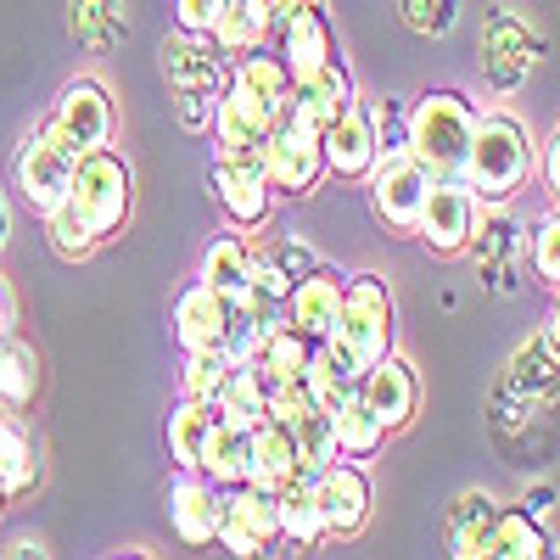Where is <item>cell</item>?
<instances>
[{
	"label": "cell",
	"instance_id": "obj_1",
	"mask_svg": "<svg viewBox=\"0 0 560 560\" xmlns=\"http://www.w3.org/2000/svg\"><path fill=\"white\" fill-rule=\"evenodd\" d=\"M533 174V135L522 118H510V113H488L477 118L471 129V152H465V168L459 179L477 191V202H510L527 185Z\"/></svg>",
	"mask_w": 560,
	"mask_h": 560
},
{
	"label": "cell",
	"instance_id": "obj_2",
	"mask_svg": "<svg viewBox=\"0 0 560 560\" xmlns=\"http://www.w3.org/2000/svg\"><path fill=\"white\" fill-rule=\"evenodd\" d=\"M68 208L84 219V230L96 242H113L129 224L135 208V168L113 147H90L73 158V185H68Z\"/></svg>",
	"mask_w": 560,
	"mask_h": 560
},
{
	"label": "cell",
	"instance_id": "obj_3",
	"mask_svg": "<svg viewBox=\"0 0 560 560\" xmlns=\"http://www.w3.org/2000/svg\"><path fill=\"white\" fill-rule=\"evenodd\" d=\"M471 129L477 113L459 90H427L420 102H409V152L438 179H459L465 152H471Z\"/></svg>",
	"mask_w": 560,
	"mask_h": 560
},
{
	"label": "cell",
	"instance_id": "obj_4",
	"mask_svg": "<svg viewBox=\"0 0 560 560\" xmlns=\"http://www.w3.org/2000/svg\"><path fill=\"white\" fill-rule=\"evenodd\" d=\"M258 163L275 185V197H308L319 174H325V152H319V129L298 118V107H280L264 147H258Z\"/></svg>",
	"mask_w": 560,
	"mask_h": 560
},
{
	"label": "cell",
	"instance_id": "obj_5",
	"mask_svg": "<svg viewBox=\"0 0 560 560\" xmlns=\"http://www.w3.org/2000/svg\"><path fill=\"white\" fill-rule=\"evenodd\" d=\"M331 342H342L359 359V370L376 364L382 353H393V287H387L382 275H353L348 280L342 319H337Z\"/></svg>",
	"mask_w": 560,
	"mask_h": 560
},
{
	"label": "cell",
	"instance_id": "obj_6",
	"mask_svg": "<svg viewBox=\"0 0 560 560\" xmlns=\"http://www.w3.org/2000/svg\"><path fill=\"white\" fill-rule=\"evenodd\" d=\"M73 147L51 129V118L45 124H34L28 129V140L18 147V191H23V202L45 219L51 208H62L68 202V185H73Z\"/></svg>",
	"mask_w": 560,
	"mask_h": 560
},
{
	"label": "cell",
	"instance_id": "obj_7",
	"mask_svg": "<svg viewBox=\"0 0 560 560\" xmlns=\"http://www.w3.org/2000/svg\"><path fill=\"white\" fill-rule=\"evenodd\" d=\"M477 51H482V73L493 90H522L533 62L544 57V39L527 28V18H516L510 7H493L482 18V39H477Z\"/></svg>",
	"mask_w": 560,
	"mask_h": 560
},
{
	"label": "cell",
	"instance_id": "obj_8",
	"mask_svg": "<svg viewBox=\"0 0 560 560\" xmlns=\"http://www.w3.org/2000/svg\"><path fill=\"white\" fill-rule=\"evenodd\" d=\"M477 213H482V202L465 179H432L427 202H420V219H415V236L438 258H459L465 247H471Z\"/></svg>",
	"mask_w": 560,
	"mask_h": 560
},
{
	"label": "cell",
	"instance_id": "obj_9",
	"mask_svg": "<svg viewBox=\"0 0 560 560\" xmlns=\"http://www.w3.org/2000/svg\"><path fill=\"white\" fill-rule=\"evenodd\" d=\"M364 179H370V208H376V219H382L387 230H409V236H415L420 202H427V191H432L438 174L420 163L415 152H398V158H382Z\"/></svg>",
	"mask_w": 560,
	"mask_h": 560
},
{
	"label": "cell",
	"instance_id": "obj_10",
	"mask_svg": "<svg viewBox=\"0 0 560 560\" xmlns=\"http://www.w3.org/2000/svg\"><path fill=\"white\" fill-rule=\"evenodd\" d=\"M280 538V504H275V488H258V482H242L224 493V522H219V549L230 555H264L269 544Z\"/></svg>",
	"mask_w": 560,
	"mask_h": 560
},
{
	"label": "cell",
	"instance_id": "obj_11",
	"mask_svg": "<svg viewBox=\"0 0 560 560\" xmlns=\"http://www.w3.org/2000/svg\"><path fill=\"white\" fill-rule=\"evenodd\" d=\"M208 185H213L219 213L236 224V230H258L269 219V208H275V185H269V174H264L258 158H224L219 152Z\"/></svg>",
	"mask_w": 560,
	"mask_h": 560
},
{
	"label": "cell",
	"instance_id": "obj_12",
	"mask_svg": "<svg viewBox=\"0 0 560 560\" xmlns=\"http://www.w3.org/2000/svg\"><path fill=\"white\" fill-rule=\"evenodd\" d=\"M51 129L68 140L73 152L107 147L113 140V96H107V84L102 79H68L57 107H51Z\"/></svg>",
	"mask_w": 560,
	"mask_h": 560
},
{
	"label": "cell",
	"instance_id": "obj_13",
	"mask_svg": "<svg viewBox=\"0 0 560 560\" xmlns=\"http://www.w3.org/2000/svg\"><path fill=\"white\" fill-rule=\"evenodd\" d=\"M314 499H319V522L325 538H353L370 522V477L359 459H331L325 471L314 477Z\"/></svg>",
	"mask_w": 560,
	"mask_h": 560
},
{
	"label": "cell",
	"instance_id": "obj_14",
	"mask_svg": "<svg viewBox=\"0 0 560 560\" xmlns=\"http://www.w3.org/2000/svg\"><path fill=\"white\" fill-rule=\"evenodd\" d=\"M359 398H364V409L376 415L387 432H404L409 420H415V409H420V376H415V364L398 359V353H382L376 364H364Z\"/></svg>",
	"mask_w": 560,
	"mask_h": 560
},
{
	"label": "cell",
	"instance_id": "obj_15",
	"mask_svg": "<svg viewBox=\"0 0 560 560\" xmlns=\"http://www.w3.org/2000/svg\"><path fill=\"white\" fill-rule=\"evenodd\" d=\"M275 45H280V62H287L292 84L298 79H314L325 62H337V34H331V18H325L319 0H303V7L280 23Z\"/></svg>",
	"mask_w": 560,
	"mask_h": 560
},
{
	"label": "cell",
	"instance_id": "obj_16",
	"mask_svg": "<svg viewBox=\"0 0 560 560\" xmlns=\"http://www.w3.org/2000/svg\"><path fill=\"white\" fill-rule=\"evenodd\" d=\"M275 124V107H264L253 90H242L236 79H224L219 90V107H213V135H219V152L224 158H258L264 135Z\"/></svg>",
	"mask_w": 560,
	"mask_h": 560
},
{
	"label": "cell",
	"instance_id": "obj_17",
	"mask_svg": "<svg viewBox=\"0 0 560 560\" xmlns=\"http://www.w3.org/2000/svg\"><path fill=\"white\" fill-rule=\"evenodd\" d=\"M168 522L179 533V544H213L219 538V522H224V488H213L202 471H179L174 488H168Z\"/></svg>",
	"mask_w": 560,
	"mask_h": 560
},
{
	"label": "cell",
	"instance_id": "obj_18",
	"mask_svg": "<svg viewBox=\"0 0 560 560\" xmlns=\"http://www.w3.org/2000/svg\"><path fill=\"white\" fill-rule=\"evenodd\" d=\"M163 79L174 84V90H224V79H230V62H224V51L213 45V34H191V28H179V34H168L163 39Z\"/></svg>",
	"mask_w": 560,
	"mask_h": 560
},
{
	"label": "cell",
	"instance_id": "obj_19",
	"mask_svg": "<svg viewBox=\"0 0 560 560\" xmlns=\"http://www.w3.org/2000/svg\"><path fill=\"white\" fill-rule=\"evenodd\" d=\"M342 292H348V280L337 269L314 264L292 287V298H287V325H298L308 342H325L337 331V319H342Z\"/></svg>",
	"mask_w": 560,
	"mask_h": 560
},
{
	"label": "cell",
	"instance_id": "obj_20",
	"mask_svg": "<svg viewBox=\"0 0 560 560\" xmlns=\"http://www.w3.org/2000/svg\"><path fill=\"white\" fill-rule=\"evenodd\" d=\"M319 152H325V174L342 179H364L376 168V135H370V107L353 102L348 113H337L319 129Z\"/></svg>",
	"mask_w": 560,
	"mask_h": 560
},
{
	"label": "cell",
	"instance_id": "obj_21",
	"mask_svg": "<svg viewBox=\"0 0 560 560\" xmlns=\"http://www.w3.org/2000/svg\"><path fill=\"white\" fill-rule=\"evenodd\" d=\"M314 264H319V253H314L303 236H275V242L253 247V298L287 308L292 287H298Z\"/></svg>",
	"mask_w": 560,
	"mask_h": 560
},
{
	"label": "cell",
	"instance_id": "obj_22",
	"mask_svg": "<svg viewBox=\"0 0 560 560\" xmlns=\"http://www.w3.org/2000/svg\"><path fill=\"white\" fill-rule=\"evenodd\" d=\"M224 325H230V298H219L202 280H191V287L174 298V337H179L185 353H219Z\"/></svg>",
	"mask_w": 560,
	"mask_h": 560
},
{
	"label": "cell",
	"instance_id": "obj_23",
	"mask_svg": "<svg viewBox=\"0 0 560 560\" xmlns=\"http://www.w3.org/2000/svg\"><path fill=\"white\" fill-rule=\"evenodd\" d=\"M504 393L522 398L527 409H533V404H555V398H560V348H555L549 337H527L516 353H510Z\"/></svg>",
	"mask_w": 560,
	"mask_h": 560
},
{
	"label": "cell",
	"instance_id": "obj_24",
	"mask_svg": "<svg viewBox=\"0 0 560 560\" xmlns=\"http://www.w3.org/2000/svg\"><path fill=\"white\" fill-rule=\"evenodd\" d=\"M353 102H359V90H353V73L342 68V57L325 62L314 79H298V84H292V107H298V118L314 124V129H325L337 113H348Z\"/></svg>",
	"mask_w": 560,
	"mask_h": 560
},
{
	"label": "cell",
	"instance_id": "obj_25",
	"mask_svg": "<svg viewBox=\"0 0 560 560\" xmlns=\"http://www.w3.org/2000/svg\"><path fill=\"white\" fill-rule=\"evenodd\" d=\"M197 280H202V287H213L219 298H230V303H247V292H253V242L213 236L208 253H202Z\"/></svg>",
	"mask_w": 560,
	"mask_h": 560
},
{
	"label": "cell",
	"instance_id": "obj_26",
	"mask_svg": "<svg viewBox=\"0 0 560 560\" xmlns=\"http://www.w3.org/2000/svg\"><path fill=\"white\" fill-rule=\"evenodd\" d=\"M465 253H477V264L499 275L493 280L499 292L516 287V280H510V264H516V253H522V230H516V219L504 213V202H493V213H477V230H471V247Z\"/></svg>",
	"mask_w": 560,
	"mask_h": 560
},
{
	"label": "cell",
	"instance_id": "obj_27",
	"mask_svg": "<svg viewBox=\"0 0 560 560\" xmlns=\"http://www.w3.org/2000/svg\"><path fill=\"white\" fill-rule=\"evenodd\" d=\"M213 409H219V420H230V427H242V432H253V427H264V420H269V382L258 376L253 359L230 364V376H224Z\"/></svg>",
	"mask_w": 560,
	"mask_h": 560
},
{
	"label": "cell",
	"instance_id": "obj_28",
	"mask_svg": "<svg viewBox=\"0 0 560 560\" xmlns=\"http://www.w3.org/2000/svg\"><path fill=\"white\" fill-rule=\"evenodd\" d=\"M499 499L493 493H459L448 504V555L459 560H488V533L499 522Z\"/></svg>",
	"mask_w": 560,
	"mask_h": 560
},
{
	"label": "cell",
	"instance_id": "obj_29",
	"mask_svg": "<svg viewBox=\"0 0 560 560\" xmlns=\"http://www.w3.org/2000/svg\"><path fill=\"white\" fill-rule=\"evenodd\" d=\"M308 359H314V342L298 331V325H287V319H280L275 331L258 342V353H253V364H258V376L269 382V393H275V387H298L303 370H308Z\"/></svg>",
	"mask_w": 560,
	"mask_h": 560
},
{
	"label": "cell",
	"instance_id": "obj_30",
	"mask_svg": "<svg viewBox=\"0 0 560 560\" xmlns=\"http://www.w3.org/2000/svg\"><path fill=\"white\" fill-rule=\"evenodd\" d=\"M247 448H253V432L242 427H230V420H213V432L202 443V459H197V471L213 482V488H242L247 482Z\"/></svg>",
	"mask_w": 560,
	"mask_h": 560
},
{
	"label": "cell",
	"instance_id": "obj_31",
	"mask_svg": "<svg viewBox=\"0 0 560 560\" xmlns=\"http://www.w3.org/2000/svg\"><path fill=\"white\" fill-rule=\"evenodd\" d=\"M292 477H298V448H292L287 427H280V420H264V427H253L247 482H258V488H287Z\"/></svg>",
	"mask_w": 560,
	"mask_h": 560
},
{
	"label": "cell",
	"instance_id": "obj_32",
	"mask_svg": "<svg viewBox=\"0 0 560 560\" xmlns=\"http://www.w3.org/2000/svg\"><path fill=\"white\" fill-rule=\"evenodd\" d=\"M555 544L544 522H533L527 510H499V522L488 533V560H549Z\"/></svg>",
	"mask_w": 560,
	"mask_h": 560
},
{
	"label": "cell",
	"instance_id": "obj_33",
	"mask_svg": "<svg viewBox=\"0 0 560 560\" xmlns=\"http://www.w3.org/2000/svg\"><path fill=\"white\" fill-rule=\"evenodd\" d=\"M213 420H219V409L202 404V398H179V404L168 409V454H174L179 471H197V459H202V443H208V432H213Z\"/></svg>",
	"mask_w": 560,
	"mask_h": 560
},
{
	"label": "cell",
	"instance_id": "obj_34",
	"mask_svg": "<svg viewBox=\"0 0 560 560\" xmlns=\"http://www.w3.org/2000/svg\"><path fill=\"white\" fill-rule=\"evenodd\" d=\"M275 504H280V538H292L298 549H314V544L325 538L319 499H314V477H292L287 488H275Z\"/></svg>",
	"mask_w": 560,
	"mask_h": 560
},
{
	"label": "cell",
	"instance_id": "obj_35",
	"mask_svg": "<svg viewBox=\"0 0 560 560\" xmlns=\"http://www.w3.org/2000/svg\"><path fill=\"white\" fill-rule=\"evenodd\" d=\"M230 79H236L242 90H253V96L264 102V107H292V73H287V62H280V51H247V57H236V68H230Z\"/></svg>",
	"mask_w": 560,
	"mask_h": 560
},
{
	"label": "cell",
	"instance_id": "obj_36",
	"mask_svg": "<svg viewBox=\"0 0 560 560\" xmlns=\"http://www.w3.org/2000/svg\"><path fill=\"white\" fill-rule=\"evenodd\" d=\"M331 432H337V459H376L387 443V427L364 409V398L353 393L337 415H331Z\"/></svg>",
	"mask_w": 560,
	"mask_h": 560
},
{
	"label": "cell",
	"instance_id": "obj_37",
	"mask_svg": "<svg viewBox=\"0 0 560 560\" xmlns=\"http://www.w3.org/2000/svg\"><path fill=\"white\" fill-rule=\"evenodd\" d=\"M264 39H269V28H264L258 0H219V18H213V45H219L224 57H247V51H258Z\"/></svg>",
	"mask_w": 560,
	"mask_h": 560
},
{
	"label": "cell",
	"instance_id": "obj_38",
	"mask_svg": "<svg viewBox=\"0 0 560 560\" xmlns=\"http://www.w3.org/2000/svg\"><path fill=\"white\" fill-rule=\"evenodd\" d=\"M39 393V359L12 331L0 337V409H28Z\"/></svg>",
	"mask_w": 560,
	"mask_h": 560
},
{
	"label": "cell",
	"instance_id": "obj_39",
	"mask_svg": "<svg viewBox=\"0 0 560 560\" xmlns=\"http://www.w3.org/2000/svg\"><path fill=\"white\" fill-rule=\"evenodd\" d=\"M0 477H7V488H12V493H23V488H34V482H39L34 443H28V432L18 427L12 415H0Z\"/></svg>",
	"mask_w": 560,
	"mask_h": 560
},
{
	"label": "cell",
	"instance_id": "obj_40",
	"mask_svg": "<svg viewBox=\"0 0 560 560\" xmlns=\"http://www.w3.org/2000/svg\"><path fill=\"white\" fill-rule=\"evenodd\" d=\"M303 393H308L325 415H337V409L359 393V382H353V376H342V370H337L331 359H325V353L314 348V359H308V370H303Z\"/></svg>",
	"mask_w": 560,
	"mask_h": 560
},
{
	"label": "cell",
	"instance_id": "obj_41",
	"mask_svg": "<svg viewBox=\"0 0 560 560\" xmlns=\"http://www.w3.org/2000/svg\"><path fill=\"white\" fill-rule=\"evenodd\" d=\"M370 135H376V163L409 152V102H404V96L370 102Z\"/></svg>",
	"mask_w": 560,
	"mask_h": 560
},
{
	"label": "cell",
	"instance_id": "obj_42",
	"mask_svg": "<svg viewBox=\"0 0 560 560\" xmlns=\"http://www.w3.org/2000/svg\"><path fill=\"white\" fill-rule=\"evenodd\" d=\"M45 242H51V253H57V258H68V264H79V258H90V253L102 247V242L84 230V219H79L68 202L45 213Z\"/></svg>",
	"mask_w": 560,
	"mask_h": 560
},
{
	"label": "cell",
	"instance_id": "obj_43",
	"mask_svg": "<svg viewBox=\"0 0 560 560\" xmlns=\"http://www.w3.org/2000/svg\"><path fill=\"white\" fill-rule=\"evenodd\" d=\"M73 34L90 45H113L124 34V0H73Z\"/></svg>",
	"mask_w": 560,
	"mask_h": 560
},
{
	"label": "cell",
	"instance_id": "obj_44",
	"mask_svg": "<svg viewBox=\"0 0 560 560\" xmlns=\"http://www.w3.org/2000/svg\"><path fill=\"white\" fill-rule=\"evenodd\" d=\"M224 376H230V359H224V353H185L179 393H185V398L213 404V398H219V387H224Z\"/></svg>",
	"mask_w": 560,
	"mask_h": 560
},
{
	"label": "cell",
	"instance_id": "obj_45",
	"mask_svg": "<svg viewBox=\"0 0 560 560\" xmlns=\"http://www.w3.org/2000/svg\"><path fill=\"white\" fill-rule=\"evenodd\" d=\"M398 12H404V23H409L415 34L443 39V34H454V23H459V0H398Z\"/></svg>",
	"mask_w": 560,
	"mask_h": 560
},
{
	"label": "cell",
	"instance_id": "obj_46",
	"mask_svg": "<svg viewBox=\"0 0 560 560\" xmlns=\"http://www.w3.org/2000/svg\"><path fill=\"white\" fill-rule=\"evenodd\" d=\"M533 275L544 280V287L560 292V208L533 230Z\"/></svg>",
	"mask_w": 560,
	"mask_h": 560
},
{
	"label": "cell",
	"instance_id": "obj_47",
	"mask_svg": "<svg viewBox=\"0 0 560 560\" xmlns=\"http://www.w3.org/2000/svg\"><path fill=\"white\" fill-rule=\"evenodd\" d=\"M213 107H219L213 90H179V129L208 135L213 129Z\"/></svg>",
	"mask_w": 560,
	"mask_h": 560
},
{
	"label": "cell",
	"instance_id": "obj_48",
	"mask_svg": "<svg viewBox=\"0 0 560 560\" xmlns=\"http://www.w3.org/2000/svg\"><path fill=\"white\" fill-rule=\"evenodd\" d=\"M174 18H179V28H191V34H213L219 0H174Z\"/></svg>",
	"mask_w": 560,
	"mask_h": 560
},
{
	"label": "cell",
	"instance_id": "obj_49",
	"mask_svg": "<svg viewBox=\"0 0 560 560\" xmlns=\"http://www.w3.org/2000/svg\"><path fill=\"white\" fill-rule=\"evenodd\" d=\"M544 185H549V197L560 208V129L549 135V147H544Z\"/></svg>",
	"mask_w": 560,
	"mask_h": 560
},
{
	"label": "cell",
	"instance_id": "obj_50",
	"mask_svg": "<svg viewBox=\"0 0 560 560\" xmlns=\"http://www.w3.org/2000/svg\"><path fill=\"white\" fill-rule=\"evenodd\" d=\"M298 7H303V0H258V12H264V28H269V39L280 34V23H287Z\"/></svg>",
	"mask_w": 560,
	"mask_h": 560
},
{
	"label": "cell",
	"instance_id": "obj_51",
	"mask_svg": "<svg viewBox=\"0 0 560 560\" xmlns=\"http://www.w3.org/2000/svg\"><path fill=\"white\" fill-rule=\"evenodd\" d=\"M522 510H527L533 522H549V510H555V488H549V482H538V488L522 499Z\"/></svg>",
	"mask_w": 560,
	"mask_h": 560
},
{
	"label": "cell",
	"instance_id": "obj_52",
	"mask_svg": "<svg viewBox=\"0 0 560 560\" xmlns=\"http://www.w3.org/2000/svg\"><path fill=\"white\" fill-rule=\"evenodd\" d=\"M12 325H18V298H12V280L0 275V337H7Z\"/></svg>",
	"mask_w": 560,
	"mask_h": 560
},
{
	"label": "cell",
	"instance_id": "obj_53",
	"mask_svg": "<svg viewBox=\"0 0 560 560\" xmlns=\"http://www.w3.org/2000/svg\"><path fill=\"white\" fill-rule=\"evenodd\" d=\"M544 337L560 348V292H555V308H549V325H544Z\"/></svg>",
	"mask_w": 560,
	"mask_h": 560
},
{
	"label": "cell",
	"instance_id": "obj_54",
	"mask_svg": "<svg viewBox=\"0 0 560 560\" xmlns=\"http://www.w3.org/2000/svg\"><path fill=\"white\" fill-rule=\"evenodd\" d=\"M12 242V208H7V197H0V247Z\"/></svg>",
	"mask_w": 560,
	"mask_h": 560
},
{
	"label": "cell",
	"instance_id": "obj_55",
	"mask_svg": "<svg viewBox=\"0 0 560 560\" xmlns=\"http://www.w3.org/2000/svg\"><path fill=\"white\" fill-rule=\"evenodd\" d=\"M7 499H12V488H7V477H0V510H7Z\"/></svg>",
	"mask_w": 560,
	"mask_h": 560
}]
</instances>
